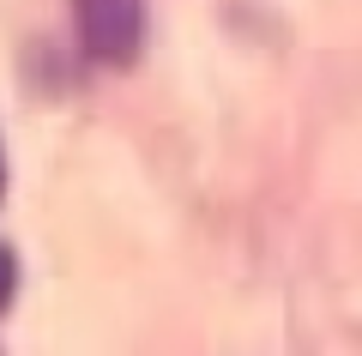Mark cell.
I'll return each mask as SVG.
<instances>
[{"label": "cell", "instance_id": "7a4b0ae2", "mask_svg": "<svg viewBox=\"0 0 362 356\" xmlns=\"http://www.w3.org/2000/svg\"><path fill=\"white\" fill-rule=\"evenodd\" d=\"M13 290H18V260H13V248L0 242V308L13 302Z\"/></svg>", "mask_w": 362, "mask_h": 356}, {"label": "cell", "instance_id": "3957f363", "mask_svg": "<svg viewBox=\"0 0 362 356\" xmlns=\"http://www.w3.org/2000/svg\"><path fill=\"white\" fill-rule=\"evenodd\" d=\"M0 188H6V157H0Z\"/></svg>", "mask_w": 362, "mask_h": 356}, {"label": "cell", "instance_id": "6da1fadb", "mask_svg": "<svg viewBox=\"0 0 362 356\" xmlns=\"http://www.w3.org/2000/svg\"><path fill=\"white\" fill-rule=\"evenodd\" d=\"M78 37L90 61L127 67L145 42V0H78Z\"/></svg>", "mask_w": 362, "mask_h": 356}]
</instances>
